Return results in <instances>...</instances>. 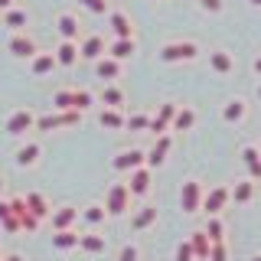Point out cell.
<instances>
[{"mask_svg": "<svg viewBox=\"0 0 261 261\" xmlns=\"http://www.w3.org/2000/svg\"><path fill=\"white\" fill-rule=\"evenodd\" d=\"M196 53H199V46L193 39H176V43H167L160 49V59L163 62H193Z\"/></svg>", "mask_w": 261, "mask_h": 261, "instance_id": "6da1fadb", "label": "cell"}, {"mask_svg": "<svg viewBox=\"0 0 261 261\" xmlns=\"http://www.w3.org/2000/svg\"><path fill=\"white\" fill-rule=\"evenodd\" d=\"M199 7L206 13H219V10H222V0H199Z\"/></svg>", "mask_w": 261, "mask_h": 261, "instance_id": "b9f144b4", "label": "cell"}, {"mask_svg": "<svg viewBox=\"0 0 261 261\" xmlns=\"http://www.w3.org/2000/svg\"><path fill=\"white\" fill-rule=\"evenodd\" d=\"M72 98H75V111H85L88 105L95 101V98H92V92H72Z\"/></svg>", "mask_w": 261, "mask_h": 261, "instance_id": "74e56055", "label": "cell"}, {"mask_svg": "<svg viewBox=\"0 0 261 261\" xmlns=\"http://www.w3.org/2000/svg\"><path fill=\"white\" fill-rule=\"evenodd\" d=\"M255 72H258V75H261V56H258V59H255Z\"/></svg>", "mask_w": 261, "mask_h": 261, "instance_id": "bcb514c9", "label": "cell"}, {"mask_svg": "<svg viewBox=\"0 0 261 261\" xmlns=\"http://www.w3.org/2000/svg\"><path fill=\"white\" fill-rule=\"evenodd\" d=\"M82 121V111H59V114H46V118L36 121L39 130H56V127H72Z\"/></svg>", "mask_w": 261, "mask_h": 261, "instance_id": "277c9868", "label": "cell"}, {"mask_svg": "<svg viewBox=\"0 0 261 261\" xmlns=\"http://www.w3.org/2000/svg\"><path fill=\"white\" fill-rule=\"evenodd\" d=\"M4 228H7V232H20V228H23V225H20V219H16V216H13V212H10V216H7V219H4Z\"/></svg>", "mask_w": 261, "mask_h": 261, "instance_id": "7bdbcfd3", "label": "cell"}, {"mask_svg": "<svg viewBox=\"0 0 261 261\" xmlns=\"http://www.w3.org/2000/svg\"><path fill=\"white\" fill-rule=\"evenodd\" d=\"M124 114H121L118 108H105L101 114H98V124L101 127H108V130H124Z\"/></svg>", "mask_w": 261, "mask_h": 261, "instance_id": "e0dca14e", "label": "cell"}, {"mask_svg": "<svg viewBox=\"0 0 261 261\" xmlns=\"http://www.w3.org/2000/svg\"><path fill=\"white\" fill-rule=\"evenodd\" d=\"M4 23H7L10 30L27 27V10H20V7H10V10H4Z\"/></svg>", "mask_w": 261, "mask_h": 261, "instance_id": "4316f807", "label": "cell"}, {"mask_svg": "<svg viewBox=\"0 0 261 261\" xmlns=\"http://www.w3.org/2000/svg\"><path fill=\"white\" fill-rule=\"evenodd\" d=\"M56 27H59V36H62V39L75 43V36H79V20H75L72 13H62L59 20H56Z\"/></svg>", "mask_w": 261, "mask_h": 261, "instance_id": "ffe728a7", "label": "cell"}, {"mask_svg": "<svg viewBox=\"0 0 261 261\" xmlns=\"http://www.w3.org/2000/svg\"><path fill=\"white\" fill-rule=\"evenodd\" d=\"M127 190H130V196H147V193H150V167H137V170H130Z\"/></svg>", "mask_w": 261, "mask_h": 261, "instance_id": "9c48e42d", "label": "cell"}, {"mask_svg": "<svg viewBox=\"0 0 261 261\" xmlns=\"http://www.w3.org/2000/svg\"><path fill=\"white\" fill-rule=\"evenodd\" d=\"M111 167L118 170V173H130V170H137V167H147V153L137 150V147H130V150H121L118 157L111 160Z\"/></svg>", "mask_w": 261, "mask_h": 261, "instance_id": "3957f363", "label": "cell"}, {"mask_svg": "<svg viewBox=\"0 0 261 261\" xmlns=\"http://www.w3.org/2000/svg\"><path fill=\"white\" fill-rule=\"evenodd\" d=\"M130 206V190H127V183H114L108 196H105V212L108 216H121V212H127Z\"/></svg>", "mask_w": 261, "mask_h": 261, "instance_id": "7a4b0ae2", "label": "cell"}, {"mask_svg": "<svg viewBox=\"0 0 261 261\" xmlns=\"http://www.w3.org/2000/svg\"><path fill=\"white\" fill-rule=\"evenodd\" d=\"M179 206H183L186 212L202 209V186L196 183V179H186V183H183V193H179Z\"/></svg>", "mask_w": 261, "mask_h": 261, "instance_id": "5b68a950", "label": "cell"}, {"mask_svg": "<svg viewBox=\"0 0 261 261\" xmlns=\"http://www.w3.org/2000/svg\"><path fill=\"white\" fill-rule=\"evenodd\" d=\"M39 153H43L39 144H23L20 150H16V167H33V163L39 160Z\"/></svg>", "mask_w": 261, "mask_h": 261, "instance_id": "603a6c76", "label": "cell"}, {"mask_svg": "<svg viewBox=\"0 0 261 261\" xmlns=\"http://www.w3.org/2000/svg\"><path fill=\"white\" fill-rule=\"evenodd\" d=\"M7 216H10V199H7V202H4V199H0V222H4V219H7Z\"/></svg>", "mask_w": 261, "mask_h": 261, "instance_id": "ee69618b", "label": "cell"}, {"mask_svg": "<svg viewBox=\"0 0 261 261\" xmlns=\"http://www.w3.org/2000/svg\"><path fill=\"white\" fill-rule=\"evenodd\" d=\"M53 56H56V62H59V65H75L79 62V46L69 43V39H62L59 49H56Z\"/></svg>", "mask_w": 261, "mask_h": 261, "instance_id": "ac0fdd59", "label": "cell"}, {"mask_svg": "<svg viewBox=\"0 0 261 261\" xmlns=\"http://www.w3.org/2000/svg\"><path fill=\"white\" fill-rule=\"evenodd\" d=\"M153 222H157V209H153V206H144V209H141V212L134 216V222H130V225H134L137 232H141V228L153 225Z\"/></svg>", "mask_w": 261, "mask_h": 261, "instance_id": "f546056e", "label": "cell"}, {"mask_svg": "<svg viewBox=\"0 0 261 261\" xmlns=\"http://www.w3.org/2000/svg\"><path fill=\"white\" fill-rule=\"evenodd\" d=\"M118 261H137V245H124L121 255H118Z\"/></svg>", "mask_w": 261, "mask_h": 261, "instance_id": "60d3db41", "label": "cell"}, {"mask_svg": "<svg viewBox=\"0 0 261 261\" xmlns=\"http://www.w3.org/2000/svg\"><path fill=\"white\" fill-rule=\"evenodd\" d=\"M88 13H108V0H79Z\"/></svg>", "mask_w": 261, "mask_h": 261, "instance_id": "8d00e7d4", "label": "cell"}, {"mask_svg": "<svg viewBox=\"0 0 261 261\" xmlns=\"http://www.w3.org/2000/svg\"><path fill=\"white\" fill-rule=\"evenodd\" d=\"M10 53L16 56V59H33L39 49H36V39H33V36H23V33H16V36L10 39Z\"/></svg>", "mask_w": 261, "mask_h": 261, "instance_id": "8fae6325", "label": "cell"}, {"mask_svg": "<svg viewBox=\"0 0 261 261\" xmlns=\"http://www.w3.org/2000/svg\"><path fill=\"white\" fill-rule=\"evenodd\" d=\"M105 53H108V46H105V39L98 36V33L85 36V39H82V46H79V59H92V62H98Z\"/></svg>", "mask_w": 261, "mask_h": 261, "instance_id": "52a82bcc", "label": "cell"}, {"mask_svg": "<svg viewBox=\"0 0 261 261\" xmlns=\"http://www.w3.org/2000/svg\"><path fill=\"white\" fill-rule=\"evenodd\" d=\"M7 261H23V258H20V255H10V258H7Z\"/></svg>", "mask_w": 261, "mask_h": 261, "instance_id": "7dc6e473", "label": "cell"}, {"mask_svg": "<svg viewBox=\"0 0 261 261\" xmlns=\"http://www.w3.org/2000/svg\"><path fill=\"white\" fill-rule=\"evenodd\" d=\"M0 193H4V179H0Z\"/></svg>", "mask_w": 261, "mask_h": 261, "instance_id": "f907efd6", "label": "cell"}, {"mask_svg": "<svg viewBox=\"0 0 261 261\" xmlns=\"http://www.w3.org/2000/svg\"><path fill=\"white\" fill-rule=\"evenodd\" d=\"M251 4H255V7H261V0H251Z\"/></svg>", "mask_w": 261, "mask_h": 261, "instance_id": "c3c4849f", "label": "cell"}, {"mask_svg": "<svg viewBox=\"0 0 261 261\" xmlns=\"http://www.w3.org/2000/svg\"><path fill=\"white\" fill-rule=\"evenodd\" d=\"M36 124V118H33V111L27 108H20V111H13L10 118H7V134H27V130Z\"/></svg>", "mask_w": 261, "mask_h": 261, "instance_id": "30bf717a", "label": "cell"}, {"mask_svg": "<svg viewBox=\"0 0 261 261\" xmlns=\"http://www.w3.org/2000/svg\"><path fill=\"white\" fill-rule=\"evenodd\" d=\"M95 75L98 79H105V82H114L121 75V62L118 59H111V56H101V59L95 62Z\"/></svg>", "mask_w": 261, "mask_h": 261, "instance_id": "4fadbf2b", "label": "cell"}, {"mask_svg": "<svg viewBox=\"0 0 261 261\" xmlns=\"http://www.w3.org/2000/svg\"><path fill=\"white\" fill-rule=\"evenodd\" d=\"M111 33L118 39H134V30H130V20H127V13H121V10H111Z\"/></svg>", "mask_w": 261, "mask_h": 261, "instance_id": "5bb4252c", "label": "cell"}, {"mask_svg": "<svg viewBox=\"0 0 261 261\" xmlns=\"http://www.w3.org/2000/svg\"><path fill=\"white\" fill-rule=\"evenodd\" d=\"M13 7V0H0V10H10Z\"/></svg>", "mask_w": 261, "mask_h": 261, "instance_id": "f6af8a7d", "label": "cell"}, {"mask_svg": "<svg viewBox=\"0 0 261 261\" xmlns=\"http://www.w3.org/2000/svg\"><path fill=\"white\" fill-rule=\"evenodd\" d=\"M251 261H261V255H255V258H251Z\"/></svg>", "mask_w": 261, "mask_h": 261, "instance_id": "681fc988", "label": "cell"}, {"mask_svg": "<svg viewBox=\"0 0 261 261\" xmlns=\"http://www.w3.org/2000/svg\"><path fill=\"white\" fill-rule=\"evenodd\" d=\"M222 235H225L222 219H219V216H212V219H209V225H206V239H209V242H222Z\"/></svg>", "mask_w": 261, "mask_h": 261, "instance_id": "1f68e13d", "label": "cell"}, {"mask_svg": "<svg viewBox=\"0 0 261 261\" xmlns=\"http://www.w3.org/2000/svg\"><path fill=\"white\" fill-rule=\"evenodd\" d=\"M75 219H79V209L62 206V209L53 212V228H56V232H62V228H72V222H75Z\"/></svg>", "mask_w": 261, "mask_h": 261, "instance_id": "d6986e66", "label": "cell"}, {"mask_svg": "<svg viewBox=\"0 0 261 261\" xmlns=\"http://www.w3.org/2000/svg\"><path fill=\"white\" fill-rule=\"evenodd\" d=\"M193 248H190V242H179V248H176V261H193Z\"/></svg>", "mask_w": 261, "mask_h": 261, "instance_id": "ab89813d", "label": "cell"}, {"mask_svg": "<svg viewBox=\"0 0 261 261\" xmlns=\"http://www.w3.org/2000/svg\"><path fill=\"white\" fill-rule=\"evenodd\" d=\"M79 245L85 251H95V255H98V251H105V239H101V235H79Z\"/></svg>", "mask_w": 261, "mask_h": 261, "instance_id": "d6a6232c", "label": "cell"}, {"mask_svg": "<svg viewBox=\"0 0 261 261\" xmlns=\"http://www.w3.org/2000/svg\"><path fill=\"white\" fill-rule=\"evenodd\" d=\"M127 130H150V118L147 114H130V118L124 121Z\"/></svg>", "mask_w": 261, "mask_h": 261, "instance_id": "e575fe53", "label": "cell"}, {"mask_svg": "<svg viewBox=\"0 0 261 261\" xmlns=\"http://www.w3.org/2000/svg\"><path fill=\"white\" fill-rule=\"evenodd\" d=\"M56 65H59V62H56L53 53H36V56H33V75H49Z\"/></svg>", "mask_w": 261, "mask_h": 261, "instance_id": "7402d4cb", "label": "cell"}, {"mask_svg": "<svg viewBox=\"0 0 261 261\" xmlns=\"http://www.w3.org/2000/svg\"><path fill=\"white\" fill-rule=\"evenodd\" d=\"M258 98H261V85H258Z\"/></svg>", "mask_w": 261, "mask_h": 261, "instance_id": "816d5d0a", "label": "cell"}, {"mask_svg": "<svg viewBox=\"0 0 261 261\" xmlns=\"http://www.w3.org/2000/svg\"><path fill=\"white\" fill-rule=\"evenodd\" d=\"M209 65L219 72V75H228L235 62H232V56H228V53H222V49H219V53H212V56H209Z\"/></svg>", "mask_w": 261, "mask_h": 261, "instance_id": "d4e9b609", "label": "cell"}, {"mask_svg": "<svg viewBox=\"0 0 261 261\" xmlns=\"http://www.w3.org/2000/svg\"><path fill=\"white\" fill-rule=\"evenodd\" d=\"M228 196H232V190H228V186H216V190H209L206 196H202V209H206L209 216H219V212L225 209Z\"/></svg>", "mask_w": 261, "mask_h": 261, "instance_id": "8992f818", "label": "cell"}, {"mask_svg": "<svg viewBox=\"0 0 261 261\" xmlns=\"http://www.w3.org/2000/svg\"><path fill=\"white\" fill-rule=\"evenodd\" d=\"M101 101L108 105V108H121V105H124V92H121L118 85H111V82H108V85L101 88Z\"/></svg>", "mask_w": 261, "mask_h": 261, "instance_id": "484cf974", "label": "cell"}, {"mask_svg": "<svg viewBox=\"0 0 261 261\" xmlns=\"http://www.w3.org/2000/svg\"><path fill=\"white\" fill-rule=\"evenodd\" d=\"M251 196H255V183H251V179L235 183V190H232V199L235 202H251Z\"/></svg>", "mask_w": 261, "mask_h": 261, "instance_id": "f1b7e54d", "label": "cell"}, {"mask_svg": "<svg viewBox=\"0 0 261 261\" xmlns=\"http://www.w3.org/2000/svg\"><path fill=\"white\" fill-rule=\"evenodd\" d=\"M53 245H56V248H75V245H79V235L72 232V228H62V232L53 235Z\"/></svg>", "mask_w": 261, "mask_h": 261, "instance_id": "4dcf8cb0", "label": "cell"}, {"mask_svg": "<svg viewBox=\"0 0 261 261\" xmlns=\"http://www.w3.org/2000/svg\"><path fill=\"white\" fill-rule=\"evenodd\" d=\"M225 255H228L225 242H212V251H209V258H212V261H225Z\"/></svg>", "mask_w": 261, "mask_h": 261, "instance_id": "f35d334b", "label": "cell"}, {"mask_svg": "<svg viewBox=\"0 0 261 261\" xmlns=\"http://www.w3.org/2000/svg\"><path fill=\"white\" fill-rule=\"evenodd\" d=\"M190 248H193V255H209V239H206V232H196L193 239H190Z\"/></svg>", "mask_w": 261, "mask_h": 261, "instance_id": "836d02e7", "label": "cell"}, {"mask_svg": "<svg viewBox=\"0 0 261 261\" xmlns=\"http://www.w3.org/2000/svg\"><path fill=\"white\" fill-rule=\"evenodd\" d=\"M242 160H245V167H248L251 179H261V150H258V147H245Z\"/></svg>", "mask_w": 261, "mask_h": 261, "instance_id": "44dd1931", "label": "cell"}, {"mask_svg": "<svg viewBox=\"0 0 261 261\" xmlns=\"http://www.w3.org/2000/svg\"><path fill=\"white\" fill-rule=\"evenodd\" d=\"M245 114H248V105H245V98H228L225 108H222L225 124H239V121H245Z\"/></svg>", "mask_w": 261, "mask_h": 261, "instance_id": "7c38bea8", "label": "cell"}, {"mask_svg": "<svg viewBox=\"0 0 261 261\" xmlns=\"http://www.w3.org/2000/svg\"><path fill=\"white\" fill-rule=\"evenodd\" d=\"M167 153H170V134H160L157 144H153V150L147 153V167H160V163L167 160Z\"/></svg>", "mask_w": 261, "mask_h": 261, "instance_id": "9a60e30c", "label": "cell"}, {"mask_svg": "<svg viewBox=\"0 0 261 261\" xmlns=\"http://www.w3.org/2000/svg\"><path fill=\"white\" fill-rule=\"evenodd\" d=\"M196 124V111L193 108H179L176 118H173V130H190Z\"/></svg>", "mask_w": 261, "mask_h": 261, "instance_id": "83f0119b", "label": "cell"}, {"mask_svg": "<svg viewBox=\"0 0 261 261\" xmlns=\"http://www.w3.org/2000/svg\"><path fill=\"white\" fill-rule=\"evenodd\" d=\"M176 105L173 101H167V105H160V111H157V118L150 121V134H163V130H170V124H173V118H176Z\"/></svg>", "mask_w": 261, "mask_h": 261, "instance_id": "ba28073f", "label": "cell"}, {"mask_svg": "<svg viewBox=\"0 0 261 261\" xmlns=\"http://www.w3.org/2000/svg\"><path fill=\"white\" fill-rule=\"evenodd\" d=\"M105 216H108V212H105V206H88L85 209V222H92V225H98V222H105Z\"/></svg>", "mask_w": 261, "mask_h": 261, "instance_id": "d590c367", "label": "cell"}, {"mask_svg": "<svg viewBox=\"0 0 261 261\" xmlns=\"http://www.w3.org/2000/svg\"><path fill=\"white\" fill-rule=\"evenodd\" d=\"M134 39H114V43L108 46V53L105 56H111V59H118V62H124V59H130L134 56Z\"/></svg>", "mask_w": 261, "mask_h": 261, "instance_id": "2e32d148", "label": "cell"}, {"mask_svg": "<svg viewBox=\"0 0 261 261\" xmlns=\"http://www.w3.org/2000/svg\"><path fill=\"white\" fill-rule=\"evenodd\" d=\"M27 209H30L36 219H46V216H49V202H46V196L30 193V196H27Z\"/></svg>", "mask_w": 261, "mask_h": 261, "instance_id": "cb8c5ba5", "label": "cell"}]
</instances>
